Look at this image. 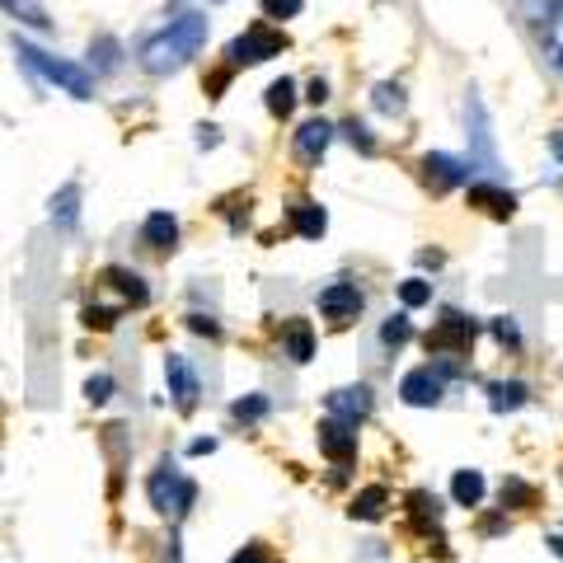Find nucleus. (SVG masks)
Masks as SVG:
<instances>
[{"label":"nucleus","instance_id":"nucleus-1","mask_svg":"<svg viewBox=\"0 0 563 563\" xmlns=\"http://www.w3.org/2000/svg\"><path fill=\"white\" fill-rule=\"evenodd\" d=\"M202 43H207V14L188 10V14H179V20H169V29L151 33L136 57L151 76H174V70H184L192 57H198Z\"/></svg>","mask_w":563,"mask_h":563},{"label":"nucleus","instance_id":"nucleus-2","mask_svg":"<svg viewBox=\"0 0 563 563\" xmlns=\"http://www.w3.org/2000/svg\"><path fill=\"white\" fill-rule=\"evenodd\" d=\"M14 52H20V62L33 70V76H43L47 85H57V90H66L70 99H95V76L85 66L62 62V57H52V52L33 47V43H20V38H14Z\"/></svg>","mask_w":563,"mask_h":563},{"label":"nucleus","instance_id":"nucleus-3","mask_svg":"<svg viewBox=\"0 0 563 563\" xmlns=\"http://www.w3.org/2000/svg\"><path fill=\"white\" fill-rule=\"evenodd\" d=\"M287 52V33L282 29H273L268 20H258V24H250L240 33V38L231 43V66H258V62H273V57H282Z\"/></svg>","mask_w":563,"mask_h":563},{"label":"nucleus","instance_id":"nucleus-4","mask_svg":"<svg viewBox=\"0 0 563 563\" xmlns=\"http://www.w3.org/2000/svg\"><path fill=\"white\" fill-rule=\"evenodd\" d=\"M146 493H151V507L161 517H184L188 512V503H192V484L188 479H179V470H174L169 461H161V470L151 474V484H146Z\"/></svg>","mask_w":563,"mask_h":563},{"label":"nucleus","instance_id":"nucleus-5","mask_svg":"<svg viewBox=\"0 0 563 563\" xmlns=\"http://www.w3.org/2000/svg\"><path fill=\"white\" fill-rule=\"evenodd\" d=\"M465 122H470V151H474V161H479L488 174H498L503 161H498V146H493V128H488V109H484V99L470 90L465 99Z\"/></svg>","mask_w":563,"mask_h":563},{"label":"nucleus","instance_id":"nucleus-6","mask_svg":"<svg viewBox=\"0 0 563 563\" xmlns=\"http://www.w3.org/2000/svg\"><path fill=\"white\" fill-rule=\"evenodd\" d=\"M470 343H474V320H465L461 310H446L442 320L428 329V352H451V357H461V352H470Z\"/></svg>","mask_w":563,"mask_h":563},{"label":"nucleus","instance_id":"nucleus-7","mask_svg":"<svg viewBox=\"0 0 563 563\" xmlns=\"http://www.w3.org/2000/svg\"><path fill=\"white\" fill-rule=\"evenodd\" d=\"M320 451L329 455L333 465H352V461H357V422L324 418L320 422Z\"/></svg>","mask_w":563,"mask_h":563},{"label":"nucleus","instance_id":"nucleus-8","mask_svg":"<svg viewBox=\"0 0 563 563\" xmlns=\"http://www.w3.org/2000/svg\"><path fill=\"white\" fill-rule=\"evenodd\" d=\"M442 390H446V380H442V372H432V366H413V372L399 380V399L413 404V409L442 404Z\"/></svg>","mask_w":563,"mask_h":563},{"label":"nucleus","instance_id":"nucleus-9","mask_svg":"<svg viewBox=\"0 0 563 563\" xmlns=\"http://www.w3.org/2000/svg\"><path fill=\"white\" fill-rule=\"evenodd\" d=\"M422 179H428L437 192H446V188L470 184V165L455 161V155H446V151H428L422 155Z\"/></svg>","mask_w":563,"mask_h":563},{"label":"nucleus","instance_id":"nucleus-10","mask_svg":"<svg viewBox=\"0 0 563 563\" xmlns=\"http://www.w3.org/2000/svg\"><path fill=\"white\" fill-rule=\"evenodd\" d=\"M320 314L333 324H347L362 314V291L352 287V282H329V287L320 291Z\"/></svg>","mask_w":563,"mask_h":563},{"label":"nucleus","instance_id":"nucleus-11","mask_svg":"<svg viewBox=\"0 0 563 563\" xmlns=\"http://www.w3.org/2000/svg\"><path fill=\"white\" fill-rule=\"evenodd\" d=\"M165 380H169V395H174V404L188 413L192 404H198V372L188 366V357H179V352H169L165 357Z\"/></svg>","mask_w":563,"mask_h":563},{"label":"nucleus","instance_id":"nucleus-12","mask_svg":"<svg viewBox=\"0 0 563 563\" xmlns=\"http://www.w3.org/2000/svg\"><path fill=\"white\" fill-rule=\"evenodd\" d=\"M376 409V399L366 385H343V390H333L329 395V418H343V422H357Z\"/></svg>","mask_w":563,"mask_h":563},{"label":"nucleus","instance_id":"nucleus-13","mask_svg":"<svg viewBox=\"0 0 563 563\" xmlns=\"http://www.w3.org/2000/svg\"><path fill=\"white\" fill-rule=\"evenodd\" d=\"M470 207H479L484 217H493V221H507L517 211V198L512 192H503L498 184H470Z\"/></svg>","mask_w":563,"mask_h":563},{"label":"nucleus","instance_id":"nucleus-14","mask_svg":"<svg viewBox=\"0 0 563 563\" xmlns=\"http://www.w3.org/2000/svg\"><path fill=\"white\" fill-rule=\"evenodd\" d=\"M329 141H333V128L324 118H314V122H306L301 132H296V161H306V165H314L320 155L329 151Z\"/></svg>","mask_w":563,"mask_h":563},{"label":"nucleus","instance_id":"nucleus-15","mask_svg":"<svg viewBox=\"0 0 563 563\" xmlns=\"http://www.w3.org/2000/svg\"><path fill=\"white\" fill-rule=\"evenodd\" d=\"M141 240H146L151 250H174V244H179V221H174L169 211H151V217L141 221Z\"/></svg>","mask_w":563,"mask_h":563},{"label":"nucleus","instance_id":"nucleus-16","mask_svg":"<svg viewBox=\"0 0 563 563\" xmlns=\"http://www.w3.org/2000/svg\"><path fill=\"white\" fill-rule=\"evenodd\" d=\"M291 231L301 235V240H320V235L329 231L324 207H320V202H310V198H301V202L291 207Z\"/></svg>","mask_w":563,"mask_h":563},{"label":"nucleus","instance_id":"nucleus-17","mask_svg":"<svg viewBox=\"0 0 563 563\" xmlns=\"http://www.w3.org/2000/svg\"><path fill=\"white\" fill-rule=\"evenodd\" d=\"M282 343H287L291 362H310L314 357V329H310V320H287V324H282Z\"/></svg>","mask_w":563,"mask_h":563},{"label":"nucleus","instance_id":"nucleus-18","mask_svg":"<svg viewBox=\"0 0 563 563\" xmlns=\"http://www.w3.org/2000/svg\"><path fill=\"white\" fill-rule=\"evenodd\" d=\"M0 10H5L10 20H20V24H29V29H38V33L52 29V14H47L43 0H0Z\"/></svg>","mask_w":563,"mask_h":563},{"label":"nucleus","instance_id":"nucleus-19","mask_svg":"<svg viewBox=\"0 0 563 563\" xmlns=\"http://www.w3.org/2000/svg\"><path fill=\"white\" fill-rule=\"evenodd\" d=\"M385 507H390V488L372 484V488H362L357 498H352V517H357V521H380Z\"/></svg>","mask_w":563,"mask_h":563},{"label":"nucleus","instance_id":"nucleus-20","mask_svg":"<svg viewBox=\"0 0 563 563\" xmlns=\"http://www.w3.org/2000/svg\"><path fill=\"white\" fill-rule=\"evenodd\" d=\"M451 498L461 503V507H479V503H484V474H479V470H455Z\"/></svg>","mask_w":563,"mask_h":563},{"label":"nucleus","instance_id":"nucleus-21","mask_svg":"<svg viewBox=\"0 0 563 563\" xmlns=\"http://www.w3.org/2000/svg\"><path fill=\"white\" fill-rule=\"evenodd\" d=\"M76 217H80V184H66L62 192H52V221L76 225Z\"/></svg>","mask_w":563,"mask_h":563},{"label":"nucleus","instance_id":"nucleus-22","mask_svg":"<svg viewBox=\"0 0 563 563\" xmlns=\"http://www.w3.org/2000/svg\"><path fill=\"white\" fill-rule=\"evenodd\" d=\"M103 282H113V287L128 296L132 306H146V296H151V291H146V282H141L136 273H128V268H109V273H103Z\"/></svg>","mask_w":563,"mask_h":563},{"label":"nucleus","instance_id":"nucleus-23","mask_svg":"<svg viewBox=\"0 0 563 563\" xmlns=\"http://www.w3.org/2000/svg\"><path fill=\"white\" fill-rule=\"evenodd\" d=\"M488 404H493V409H498V413H507V409H521V404H526V385L521 380H498V385H488Z\"/></svg>","mask_w":563,"mask_h":563},{"label":"nucleus","instance_id":"nucleus-24","mask_svg":"<svg viewBox=\"0 0 563 563\" xmlns=\"http://www.w3.org/2000/svg\"><path fill=\"white\" fill-rule=\"evenodd\" d=\"M291 109H296V80H273L268 85V113L273 118H291Z\"/></svg>","mask_w":563,"mask_h":563},{"label":"nucleus","instance_id":"nucleus-25","mask_svg":"<svg viewBox=\"0 0 563 563\" xmlns=\"http://www.w3.org/2000/svg\"><path fill=\"white\" fill-rule=\"evenodd\" d=\"M399 301L409 306V310L428 306V301H432V282H428V277H409V282H404V287H399Z\"/></svg>","mask_w":563,"mask_h":563},{"label":"nucleus","instance_id":"nucleus-26","mask_svg":"<svg viewBox=\"0 0 563 563\" xmlns=\"http://www.w3.org/2000/svg\"><path fill=\"white\" fill-rule=\"evenodd\" d=\"M380 339L390 343V347H404L413 339V324H409V314H390V320L380 324Z\"/></svg>","mask_w":563,"mask_h":563},{"label":"nucleus","instance_id":"nucleus-27","mask_svg":"<svg viewBox=\"0 0 563 563\" xmlns=\"http://www.w3.org/2000/svg\"><path fill=\"white\" fill-rule=\"evenodd\" d=\"M372 103H376L380 113H404V85H390V80H385V85H376Z\"/></svg>","mask_w":563,"mask_h":563},{"label":"nucleus","instance_id":"nucleus-28","mask_svg":"<svg viewBox=\"0 0 563 563\" xmlns=\"http://www.w3.org/2000/svg\"><path fill=\"white\" fill-rule=\"evenodd\" d=\"M231 413H235L240 422H258L263 413H268V399H263V395H244V399L231 404Z\"/></svg>","mask_w":563,"mask_h":563},{"label":"nucleus","instance_id":"nucleus-29","mask_svg":"<svg viewBox=\"0 0 563 563\" xmlns=\"http://www.w3.org/2000/svg\"><path fill=\"white\" fill-rule=\"evenodd\" d=\"M263 5V20H296L306 10V0H258Z\"/></svg>","mask_w":563,"mask_h":563},{"label":"nucleus","instance_id":"nucleus-30","mask_svg":"<svg viewBox=\"0 0 563 563\" xmlns=\"http://www.w3.org/2000/svg\"><path fill=\"white\" fill-rule=\"evenodd\" d=\"M536 503V488L521 484V479H507L503 484V507H531Z\"/></svg>","mask_w":563,"mask_h":563},{"label":"nucleus","instance_id":"nucleus-31","mask_svg":"<svg viewBox=\"0 0 563 563\" xmlns=\"http://www.w3.org/2000/svg\"><path fill=\"white\" fill-rule=\"evenodd\" d=\"M544 52H550V62H554V66H563V10L554 14L550 33H544Z\"/></svg>","mask_w":563,"mask_h":563},{"label":"nucleus","instance_id":"nucleus-32","mask_svg":"<svg viewBox=\"0 0 563 563\" xmlns=\"http://www.w3.org/2000/svg\"><path fill=\"white\" fill-rule=\"evenodd\" d=\"M109 395H113V376L109 372H99V376L85 380V399H90V404H103Z\"/></svg>","mask_w":563,"mask_h":563},{"label":"nucleus","instance_id":"nucleus-33","mask_svg":"<svg viewBox=\"0 0 563 563\" xmlns=\"http://www.w3.org/2000/svg\"><path fill=\"white\" fill-rule=\"evenodd\" d=\"M118 324V310H103V306H90L85 310V329H99V333H109Z\"/></svg>","mask_w":563,"mask_h":563},{"label":"nucleus","instance_id":"nucleus-34","mask_svg":"<svg viewBox=\"0 0 563 563\" xmlns=\"http://www.w3.org/2000/svg\"><path fill=\"white\" fill-rule=\"evenodd\" d=\"M343 132H347V141H352V146H357V151H366V155H372V151H376V141H372V132H366V128H362V122H357V118H352V122H343Z\"/></svg>","mask_w":563,"mask_h":563},{"label":"nucleus","instance_id":"nucleus-35","mask_svg":"<svg viewBox=\"0 0 563 563\" xmlns=\"http://www.w3.org/2000/svg\"><path fill=\"white\" fill-rule=\"evenodd\" d=\"M90 52H99V66H103V70H113V66H118V43H113V38H99Z\"/></svg>","mask_w":563,"mask_h":563},{"label":"nucleus","instance_id":"nucleus-36","mask_svg":"<svg viewBox=\"0 0 563 563\" xmlns=\"http://www.w3.org/2000/svg\"><path fill=\"white\" fill-rule=\"evenodd\" d=\"M231 563H273V554L263 550V544H244V550H240Z\"/></svg>","mask_w":563,"mask_h":563},{"label":"nucleus","instance_id":"nucleus-37","mask_svg":"<svg viewBox=\"0 0 563 563\" xmlns=\"http://www.w3.org/2000/svg\"><path fill=\"white\" fill-rule=\"evenodd\" d=\"M188 324H192V329H198V333H207V339H217V333H221L217 324H211V320H207V314H188Z\"/></svg>","mask_w":563,"mask_h":563},{"label":"nucleus","instance_id":"nucleus-38","mask_svg":"<svg viewBox=\"0 0 563 563\" xmlns=\"http://www.w3.org/2000/svg\"><path fill=\"white\" fill-rule=\"evenodd\" d=\"M493 333H498L503 343H517V324L512 320H498V324H493Z\"/></svg>","mask_w":563,"mask_h":563},{"label":"nucleus","instance_id":"nucleus-39","mask_svg":"<svg viewBox=\"0 0 563 563\" xmlns=\"http://www.w3.org/2000/svg\"><path fill=\"white\" fill-rule=\"evenodd\" d=\"M306 99H310V103H324V99H329V85H324V80H314Z\"/></svg>","mask_w":563,"mask_h":563},{"label":"nucleus","instance_id":"nucleus-40","mask_svg":"<svg viewBox=\"0 0 563 563\" xmlns=\"http://www.w3.org/2000/svg\"><path fill=\"white\" fill-rule=\"evenodd\" d=\"M550 151H554V161H563V128L550 132Z\"/></svg>","mask_w":563,"mask_h":563},{"label":"nucleus","instance_id":"nucleus-41","mask_svg":"<svg viewBox=\"0 0 563 563\" xmlns=\"http://www.w3.org/2000/svg\"><path fill=\"white\" fill-rule=\"evenodd\" d=\"M188 451H192V455H207V451H217V442H211V437H207V442H192Z\"/></svg>","mask_w":563,"mask_h":563},{"label":"nucleus","instance_id":"nucleus-42","mask_svg":"<svg viewBox=\"0 0 563 563\" xmlns=\"http://www.w3.org/2000/svg\"><path fill=\"white\" fill-rule=\"evenodd\" d=\"M544 544H550V550H554V554L563 559V536H550V540H544Z\"/></svg>","mask_w":563,"mask_h":563},{"label":"nucleus","instance_id":"nucleus-43","mask_svg":"<svg viewBox=\"0 0 563 563\" xmlns=\"http://www.w3.org/2000/svg\"><path fill=\"white\" fill-rule=\"evenodd\" d=\"M217 5H221V0H217Z\"/></svg>","mask_w":563,"mask_h":563}]
</instances>
